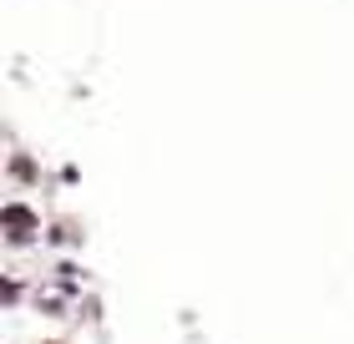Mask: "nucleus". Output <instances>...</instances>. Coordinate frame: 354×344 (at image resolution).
I'll use <instances>...</instances> for the list:
<instances>
[{"label":"nucleus","mask_w":354,"mask_h":344,"mask_svg":"<svg viewBox=\"0 0 354 344\" xmlns=\"http://www.w3.org/2000/svg\"><path fill=\"white\" fill-rule=\"evenodd\" d=\"M51 344H56V339H51Z\"/></svg>","instance_id":"obj_3"},{"label":"nucleus","mask_w":354,"mask_h":344,"mask_svg":"<svg viewBox=\"0 0 354 344\" xmlns=\"http://www.w3.org/2000/svg\"><path fill=\"white\" fill-rule=\"evenodd\" d=\"M0 223H6V243H30L36 238V212H30L26 203H6V212H0Z\"/></svg>","instance_id":"obj_1"},{"label":"nucleus","mask_w":354,"mask_h":344,"mask_svg":"<svg viewBox=\"0 0 354 344\" xmlns=\"http://www.w3.org/2000/svg\"><path fill=\"white\" fill-rule=\"evenodd\" d=\"M10 177H15V183H36V168H30V157H10Z\"/></svg>","instance_id":"obj_2"}]
</instances>
